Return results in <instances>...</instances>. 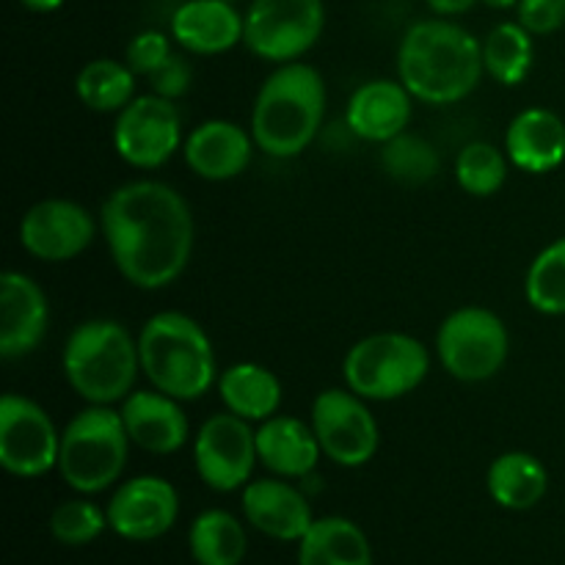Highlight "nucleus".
I'll use <instances>...</instances> for the list:
<instances>
[{
  "instance_id": "1",
  "label": "nucleus",
  "mask_w": 565,
  "mask_h": 565,
  "mask_svg": "<svg viewBox=\"0 0 565 565\" xmlns=\"http://www.w3.org/2000/svg\"><path fill=\"white\" fill-rule=\"evenodd\" d=\"M116 270L138 290H163L193 254V215L182 193L158 180L116 188L99 213Z\"/></svg>"
},
{
  "instance_id": "2",
  "label": "nucleus",
  "mask_w": 565,
  "mask_h": 565,
  "mask_svg": "<svg viewBox=\"0 0 565 565\" xmlns=\"http://www.w3.org/2000/svg\"><path fill=\"white\" fill-rule=\"evenodd\" d=\"M483 72V42L445 17L414 22L397 47V77L419 103H461Z\"/></svg>"
},
{
  "instance_id": "3",
  "label": "nucleus",
  "mask_w": 565,
  "mask_h": 565,
  "mask_svg": "<svg viewBox=\"0 0 565 565\" xmlns=\"http://www.w3.org/2000/svg\"><path fill=\"white\" fill-rule=\"evenodd\" d=\"M326 116V81L315 66L290 61L263 83L252 108L254 143L270 158H296Z\"/></svg>"
},
{
  "instance_id": "4",
  "label": "nucleus",
  "mask_w": 565,
  "mask_h": 565,
  "mask_svg": "<svg viewBox=\"0 0 565 565\" xmlns=\"http://www.w3.org/2000/svg\"><path fill=\"white\" fill-rule=\"evenodd\" d=\"M138 356L154 390L177 401H196L218 384L207 331L182 312L152 315L138 334Z\"/></svg>"
},
{
  "instance_id": "5",
  "label": "nucleus",
  "mask_w": 565,
  "mask_h": 565,
  "mask_svg": "<svg viewBox=\"0 0 565 565\" xmlns=\"http://www.w3.org/2000/svg\"><path fill=\"white\" fill-rule=\"evenodd\" d=\"M64 375L88 406L125 401L141 370L138 340L116 320H86L64 348Z\"/></svg>"
},
{
  "instance_id": "6",
  "label": "nucleus",
  "mask_w": 565,
  "mask_h": 565,
  "mask_svg": "<svg viewBox=\"0 0 565 565\" xmlns=\"http://www.w3.org/2000/svg\"><path fill=\"white\" fill-rule=\"evenodd\" d=\"M125 419L110 406H88L61 430L58 472L77 494H99L121 478L130 452Z\"/></svg>"
},
{
  "instance_id": "7",
  "label": "nucleus",
  "mask_w": 565,
  "mask_h": 565,
  "mask_svg": "<svg viewBox=\"0 0 565 565\" xmlns=\"http://www.w3.org/2000/svg\"><path fill=\"white\" fill-rule=\"evenodd\" d=\"M430 370L428 348L412 334L381 331L359 340L342 362L345 386L364 401H397L417 390Z\"/></svg>"
},
{
  "instance_id": "8",
  "label": "nucleus",
  "mask_w": 565,
  "mask_h": 565,
  "mask_svg": "<svg viewBox=\"0 0 565 565\" xmlns=\"http://www.w3.org/2000/svg\"><path fill=\"white\" fill-rule=\"evenodd\" d=\"M439 362L452 379L480 384L505 367L511 337L500 315L483 307H463L447 315L436 334Z\"/></svg>"
},
{
  "instance_id": "9",
  "label": "nucleus",
  "mask_w": 565,
  "mask_h": 565,
  "mask_svg": "<svg viewBox=\"0 0 565 565\" xmlns=\"http://www.w3.org/2000/svg\"><path fill=\"white\" fill-rule=\"evenodd\" d=\"M323 28V0H252L243 14V44L257 58L290 64L318 44Z\"/></svg>"
},
{
  "instance_id": "10",
  "label": "nucleus",
  "mask_w": 565,
  "mask_h": 565,
  "mask_svg": "<svg viewBox=\"0 0 565 565\" xmlns=\"http://www.w3.org/2000/svg\"><path fill=\"white\" fill-rule=\"evenodd\" d=\"M61 434L31 397L9 392L0 401V463L22 480L42 478L58 467Z\"/></svg>"
},
{
  "instance_id": "11",
  "label": "nucleus",
  "mask_w": 565,
  "mask_h": 565,
  "mask_svg": "<svg viewBox=\"0 0 565 565\" xmlns=\"http://www.w3.org/2000/svg\"><path fill=\"white\" fill-rule=\"evenodd\" d=\"M312 430L323 456L340 467L356 469L375 458L381 445L379 423L364 397L345 390H323L312 403Z\"/></svg>"
},
{
  "instance_id": "12",
  "label": "nucleus",
  "mask_w": 565,
  "mask_h": 565,
  "mask_svg": "<svg viewBox=\"0 0 565 565\" xmlns=\"http://www.w3.org/2000/svg\"><path fill=\"white\" fill-rule=\"evenodd\" d=\"M257 456V430L237 414H213L204 419L193 445V463L207 489L230 494L246 489Z\"/></svg>"
},
{
  "instance_id": "13",
  "label": "nucleus",
  "mask_w": 565,
  "mask_h": 565,
  "mask_svg": "<svg viewBox=\"0 0 565 565\" xmlns=\"http://www.w3.org/2000/svg\"><path fill=\"white\" fill-rule=\"evenodd\" d=\"M182 119L174 99L143 94L119 110L114 147L127 166L158 169L180 149Z\"/></svg>"
},
{
  "instance_id": "14",
  "label": "nucleus",
  "mask_w": 565,
  "mask_h": 565,
  "mask_svg": "<svg viewBox=\"0 0 565 565\" xmlns=\"http://www.w3.org/2000/svg\"><path fill=\"white\" fill-rule=\"evenodd\" d=\"M108 527L125 541L163 539L180 516V494L154 475H141L114 491L108 502Z\"/></svg>"
},
{
  "instance_id": "15",
  "label": "nucleus",
  "mask_w": 565,
  "mask_h": 565,
  "mask_svg": "<svg viewBox=\"0 0 565 565\" xmlns=\"http://www.w3.org/2000/svg\"><path fill=\"white\" fill-rule=\"evenodd\" d=\"M94 230V218L77 202L44 199L22 215L20 243L31 257L44 263H66L92 246Z\"/></svg>"
},
{
  "instance_id": "16",
  "label": "nucleus",
  "mask_w": 565,
  "mask_h": 565,
  "mask_svg": "<svg viewBox=\"0 0 565 565\" xmlns=\"http://www.w3.org/2000/svg\"><path fill=\"white\" fill-rule=\"evenodd\" d=\"M50 326V303L42 287L20 270L0 276V356H31Z\"/></svg>"
},
{
  "instance_id": "17",
  "label": "nucleus",
  "mask_w": 565,
  "mask_h": 565,
  "mask_svg": "<svg viewBox=\"0 0 565 565\" xmlns=\"http://www.w3.org/2000/svg\"><path fill=\"white\" fill-rule=\"evenodd\" d=\"M243 516L274 541H301L312 527V505L307 497L285 478L252 480L243 489Z\"/></svg>"
},
{
  "instance_id": "18",
  "label": "nucleus",
  "mask_w": 565,
  "mask_h": 565,
  "mask_svg": "<svg viewBox=\"0 0 565 565\" xmlns=\"http://www.w3.org/2000/svg\"><path fill=\"white\" fill-rule=\"evenodd\" d=\"M182 401L166 395V392H130L121 401V419H125L127 436L136 447L152 452V456H171L185 447L191 436Z\"/></svg>"
},
{
  "instance_id": "19",
  "label": "nucleus",
  "mask_w": 565,
  "mask_h": 565,
  "mask_svg": "<svg viewBox=\"0 0 565 565\" xmlns=\"http://www.w3.org/2000/svg\"><path fill=\"white\" fill-rule=\"evenodd\" d=\"M182 152L193 174L210 182H226L241 177L252 163L254 136L235 121L210 119L188 136Z\"/></svg>"
},
{
  "instance_id": "20",
  "label": "nucleus",
  "mask_w": 565,
  "mask_h": 565,
  "mask_svg": "<svg viewBox=\"0 0 565 565\" xmlns=\"http://www.w3.org/2000/svg\"><path fill=\"white\" fill-rule=\"evenodd\" d=\"M412 92L397 81H367L353 92L345 108V125L362 141L386 143L406 132L412 121Z\"/></svg>"
},
{
  "instance_id": "21",
  "label": "nucleus",
  "mask_w": 565,
  "mask_h": 565,
  "mask_svg": "<svg viewBox=\"0 0 565 565\" xmlns=\"http://www.w3.org/2000/svg\"><path fill=\"white\" fill-rule=\"evenodd\" d=\"M171 36L188 53H226L243 42V14L230 0H185L171 17Z\"/></svg>"
},
{
  "instance_id": "22",
  "label": "nucleus",
  "mask_w": 565,
  "mask_h": 565,
  "mask_svg": "<svg viewBox=\"0 0 565 565\" xmlns=\"http://www.w3.org/2000/svg\"><path fill=\"white\" fill-rule=\"evenodd\" d=\"M257 456L259 463L276 478H307L318 467L320 441L312 425L298 417L276 414L257 428Z\"/></svg>"
},
{
  "instance_id": "23",
  "label": "nucleus",
  "mask_w": 565,
  "mask_h": 565,
  "mask_svg": "<svg viewBox=\"0 0 565 565\" xmlns=\"http://www.w3.org/2000/svg\"><path fill=\"white\" fill-rule=\"evenodd\" d=\"M505 154L527 174H550L565 160V121L546 108H527L505 132Z\"/></svg>"
},
{
  "instance_id": "24",
  "label": "nucleus",
  "mask_w": 565,
  "mask_h": 565,
  "mask_svg": "<svg viewBox=\"0 0 565 565\" xmlns=\"http://www.w3.org/2000/svg\"><path fill=\"white\" fill-rule=\"evenodd\" d=\"M218 395L226 412L237 414L246 423H265L276 417L281 406V381L263 364L241 362L221 373Z\"/></svg>"
},
{
  "instance_id": "25",
  "label": "nucleus",
  "mask_w": 565,
  "mask_h": 565,
  "mask_svg": "<svg viewBox=\"0 0 565 565\" xmlns=\"http://www.w3.org/2000/svg\"><path fill=\"white\" fill-rule=\"evenodd\" d=\"M486 489H489L491 500L505 511H530L550 491V472L530 452H502L489 467Z\"/></svg>"
},
{
  "instance_id": "26",
  "label": "nucleus",
  "mask_w": 565,
  "mask_h": 565,
  "mask_svg": "<svg viewBox=\"0 0 565 565\" xmlns=\"http://www.w3.org/2000/svg\"><path fill=\"white\" fill-rule=\"evenodd\" d=\"M298 565H373V550L364 530L351 519H315L298 541Z\"/></svg>"
},
{
  "instance_id": "27",
  "label": "nucleus",
  "mask_w": 565,
  "mask_h": 565,
  "mask_svg": "<svg viewBox=\"0 0 565 565\" xmlns=\"http://www.w3.org/2000/svg\"><path fill=\"white\" fill-rule=\"evenodd\" d=\"M188 550L196 565H241L246 561L248 535L241 519L213 508L193 519Z\"/></svg>"
},
{
  "instance_id": "28",
  "label": "nucleus",
  "mask_w": 565,
  "mask_h": 565,
  "mask_svg": "<svg viewBox=\"0 0 565 565\" xmlns=\"http://www.w3.org/2000/svg\"><path fill=\"white\" fill-rule=\"evenodd\" d=\"M75 92L88 110H97V114L121 110L136 99V72L125 61H88L77 72Z\"/></svg>"
},
{
  "instance_id": "29",
  "label": "nucleus",
  "mask_w": 565,
  "mask_h": 565,
  "mask_svg": "<svg viewBox=\"0 0 565 565\" xmlns=\"http://www.w3.org/2000/svg\"><path fill=\"white\" fill-rule=\"evenodd\" d=\"M533 33L522 22H500L483 42L486 75L502 86H519L533 70Z\"/></svg>"
},
{
  "instance_id": "30",
  "label": "nucleus",
  "mask_w": 565,
  "mask_h": 565,
  "mask_svg": "<svg viewBox=\"0 0 565 565\" xmlns=\"http://www.w3.org/2000/svg\"><path fill=\"white\" fill-rule=\"evenodd\" d=\"M524 296L535 312L552 318L565 315V235L533 259L524 281Z\"/></svg>"
},
{
  "instance_id": "31",
  "label": "nucleus",
  "mask_w": 565,
  "mask_h": 565,
  "mask_svg": "<svg viewBox=\"0 0 565 565\" xmlns=\"http://www.w3.org/2000/svg\"><path fill=\"white\" fill-rule=\"evenodd\" d=\"M381 166L392 180L403 185H425L434 180L441 169V158L436 147L425 138L401 132L392 141L381 143Z\"/></svg>"
},
{
  "instance_id": "32",
  "label": "nucleus",
  "mask_w": 565,
  "mask_h": 565,
  "mask_svg": "<svg viewBox=\"0 0 565 565\" xmlns=\"http://www.w3.org/2000/svg\"><path fill=\"white\" fill-rule=\"evenodd\" d=\"M508 154L494 143L472 141L458 152L456 158V182L469 196H494L502 191L508 180Z\"/></svg>"
},
{
  "instance_id": "33",
  "label": "nucleus",
  "mask_w": 565,
  "mask_h": 565,
  "mask_svg": "<svg viewBox=\"0 0 565 565\" xmlns=\"http://www.w3.org/2000/svg\"><path fill=\"white\" fill-rule=\"evenodd\" d=\"M108 527V511L88 500H66L50 516V533L61 546H86Z\"/></svg>"
},
{
  "instance_id": "34",
  "label": "nucleus",
  "mask_w": 565,
  "mask_h": 565,
  "mask_svg": "<svg viewBox=\"0 0 565 565\" xmlns=\"http://www.w3.org/2000/svg\"><path fill=\"white\" fill-rule=\"evenodd\" d=\"M171 55V42L166 33L160 31H141L138 36L130 39L125 50V64L130 66L136 75L149 77L166 58Z\"/></svg>"
},
{
  "instance_id": "35",
  "label": "nucleus",
  "mask_w": 565,
  "mask_h": 565,
  "mask_svg": "<svg viewBox=\"0 0 565 565\" xmlns=\"http://www.w3.org/2000/svg\"><path fill=\"white\" fill-rule=\"evenodd\" d=\"M516 17L533 36H550L565 25V0H519Z\"/></svg>"
},
{
  "instance_id": "36",
  "label": "nucleus",
  "mask_w": 565,
  "mask_h": 565,
  "mask_svg": "<svg viewBox=\"0 0 565 565\" xmlns=\"http://www.w3.org/2000/svg\"><path fill=\"white\" fill-rule=\"evenodd\" d=\"M147 81H149V88H152V94H158V97L180 99L182 94H188V88H191L193 70L182 55L171 53L169 58H166L163 64L147 77Z\"/></svg>"
},
{
  "instance_id": "37",
  "label": "nucleus",
  "mask_w": 565,
  "mask_h": 565,
  "mask_svg": "<svg viewBox=\"0 0 565 565\" xmlns=\"http://www.w3.org/2000/svg\"><path fill=\"white\" fill-rule=\"evenodd\" d=\"M425 3L436 17H458L472 9L478 0H425Z\"/></svg>"
},
{
  "instance_id": "38",
  "label": "nucleus",
  "mask_w": 565,
  "mask_h": 565,
  "mask_svg": "<svg viewBox=\"0 0 565 565\" xmlns=\"http://www.w3.org/2000/svg\"><path fill=\"white\" fill-rule=\"evenodd\" d=\"M17 3L25 6L28 11H36V14H50V11H58L66 0H17Z\"/></svg>"
},
{
  "instance_id": "39",
  "label": "nucleus",
  "mask_w": 565,
  "mask_h": 565,
  "mask_svg": "<svg viewBox=\"0 0 565 565\" xmlns=\"http://www.w3.org/2000/svg\"><path fill=\"white\" fill-rule=\"evenodd\" d=\"M480 3H486L489 9H497V11H508V9H516L519 0H480Z\"/></svg>"
},
{
  "instance_id": "40",
  "label": "nucleus",
  "mask_w": 565,
  "mask_h": 565,
  "mask_svg": "<svg viewBox=\"0 0 565 565\" xmlns=\"http://www.w3.org/2000/svg\"><path fill=\"white\" fill-rule=\"evenodd\" d=\"M230 3H235V0H230Z\"/></svg>"
}]
</instances>
